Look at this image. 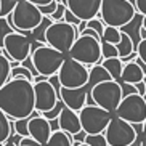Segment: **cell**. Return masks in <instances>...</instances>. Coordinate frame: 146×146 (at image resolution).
I'll list each match as a JSON object with an SVG mask.
<instances>
[{
	"label": "cell",
	"instance_id": "38",
	"mask_svg": "<svg viewBox=\"0 0 146 146\" xmlns=\"http://www.w3.org/2000/svg\"><path fill=\"white\" fill-rule=\"evenodd\" d=\"M64 21L69 23V24H72V26H77L79 27V24L82 23V19H79V18L68 8V10H66V13H64Z\"/></svg>",
	"mask_w": 146,
	"mask_h": 146
},
{
	"label": "cell",
	"instance_id": "4",
	"mask_svg": "<svg viewBox=\"0 0 146 146\" xmlns=\"http://www.w3.org/2000/svg\"><path fill=\"white\" fill-rule=\"evenodd\" d=\"M79 35L80 34H79L77 26H72L66 21H55L48 26L45 39H47V45L68 55Z\"/></svg>",
	"mask_w": 146,
	"mask_h": 146
},
{
	"label": "cell",
	"instance_id": "47",
	"mask_svg": "<svg viewBox=\"0 0 146 146\" xmlns=\"http://www.w3.org/2000/svg\"><path fill=\"white\" fill-rule=\"evenodd\" d=\"M74 146H90V145H87L85 141H74Z\"/></svg>",
	"mask_w": 146,
	"mask_h": 146
},
{
	"label": "cell",
	"instance_id": "49",
	"mask_svg": "<svg viewBox=\"0 0 146 146\" xmlns=\"http://www.w3.org/2000/svg\"><path fill=\"white\" fill-rule=\"evenodd\" d=\"M141 146H146V138H145V137H143V145H141Z\"/></svg>",
	"mask_w": 146,
	"mask_h": 146
},
{
	"label": "cell",
	"instance_id": "54",
	"mask_svg": "<svg viewBox=\"0 0 146 146\" xmlns=\"http://www.w3.org/2000/svg\"><path fill=\"white\" fill-rule=\"evenodd\" d=\"M18 146H19V145H18Z\"/></svg>",
	"mask_w": 146,
	"mask_h": 146
},
{
	"label": "cell",
	"instance_id": "6",
	"mask_svg": "<svg viewBox=\"0 0 146 146\" xmlns=\"http://www.w3.org/2000/svg\"><path fill=\"white\" fill-rule=\"evenodd\" d=\"M31 56H32V63H34L39 76L52 77V76L58 74V71L63 66L68 55L61 53L60 50H56V48L50 47V45H42Z\"/></svg>",
	"mask_w": 146,
	"mask_h": 146
},
{
	"label": "cell",
	"instance_id": "27",
	"mask_svg": "<svg viewBox=\"0 0 146 146\" xmlns=\"http://www.w3.org/2000/svg\"><path fill=\"white\" fill-rule=\"evenodd\" d=\"M29 117H24V119H11V124H13V130L16 135L19 137H31L29 135Z\"/></svg>",
	"mask_w": 146,
	"mask_h": 146
},
{
	"label": "cell",
	"instance_id": "39",
	"mask_svg": "<svg viewBox=\"0 0 146 146\" xmlns=\"http://www.w3.org/2000/svg\"><path fill=\"white\" fill-rule=\"evenodd\" d=\"M120 87H122V93H124V96H129V95H133V93H138L137 87L132 85V84H127V82H122L119 80Z\"/></svg>",
	"mask_w": 146,
	"mask_h": 146
},
{
	"label": "cell",
	"instance_id": "44",
	"mask_svg": "<svg viewBox=\"0 0 146 146\" xmlns=\"http://www.w3.org/2000/svg\"><path fill=\"white\" fill-rule=\"evenodd\" d=\"M141 145H143V138L140 137V135H138L137 140H135V141H133L132 145H129V146H141Z\"/></svg>",
	"mask_w": 146,
	"mask_h": 146
},
{
	"label": "cell",
	"instance_id": "36",
	"mask_svg": "<svg viewBox=\"0 0 146 146\" xmlns=\"http://www.w3.org/2000/svg\"><path fill=\"white\" fill-rule=\"evenodd\" d=\"M66 10H68V5H64L63 2H58V8H56V11L50 18H52L53 21H64Z\"/></svg>",
	"mask_w": 146,
	"mask_h": 146
},
{
	"label": "cell",
	"instance_id": "42",
	"mask_svg": "<svg viewBox=\"0 0 146 146\" xmlns=\"http://www.w3.org/2000/svg\"><path fill=\"white\" fill-rule=\"evenodd\" d=\"M135 87H137V90H138V95L145 96V93H146V84H145V80H141V82H138V84H135Z\"/></svg>",
	"mask_w": 146,
	"mask_h": 146
},
{
	"label": "cell",
	"instance_id": "17",
	"mask_svg": "<svg viewBox=\"0 0 146 146\" xmlns=\"http://www.w3.org/2000/svg\"><path fill=\"white\" fill-rule=\"evenodd\" d=\"M56 124H58V129L68 132L69 135H79L82 130V124H80V117H79V112L71 109V108L64 106L63 111H61L60 117L56 119Z\"/></svg>",
	"mask_w": 146,
	"mask_h": 146
},
{
	"label": "cell",
	"instance_id": "20",
	"mask_svg": "<svg viewBox=\"0 0 146 146\" xmlns=\"http://www.w3.org/2000/svg\"><path fill=\"white\" fill-rule=\"evenodd\" d=\"M104 80H114L111 77V74L108 72L104 69L103 64H95V66H90V79H88V85L93 88L96 84L100 82H104Z\"/></svg>",
	"mask_w": 146,
	"mask_h": 146
},
{
	"label": "cell",
	"instance_id": "40",
	"mask_svg": "<svg viewBox=\"0 0 146 146\" xmlns=\"http://www.w3.org/2000/svg\"><path fill=\"white\" fill-rule=\"evenodd\" d=\"M137 52H138V56H140V58H141V60L146 63V39H143L141 42L138 43Z\"/></svg>",
	"mask_w": 146,
	"mask_h": 146
},
{
	"label": "cell",
	"instance_id": "3",
	"mask_svg": "<svg viewBox=\"0 0 146 146\" xmlns=\"http://www.w3.org/2000/svg\"><path fill=\"white\" fill-rule=\"evenodd\" d=\"M68 56L88 68L95 64H101L104 60L103 53H101V42L92 35H79L72 48L69 50Z\"/></svg>",
	"mask_w": 146,
	"mask_h": 146
},
{
	"label": "cell",
	"instance_id": "50",
	"mask_svg": "<svg viewBox=\"0 0 146 146\" xmlns=\"http://www.w3.org/2000/svg\"><path fill=\"white\" fill-rule=\"evenodd\" d=\"M61 2H63V3H64V5H66V3H68V0H61Z\"/></svg>",
	"mask_w": 146,
	"mask_h": 146
},
{
	"label": "cell",
	"instance_id": "5",
	"mask_svg": "<svg viewBox=\"0 0 146 146\" xmlns=\"http://www.w3.org/2000/svg\"><path fill=\"white\" fill-rule=\"evenodd\" d=\"M90 98L93 104H98L100 108L116 114L117 108L124 98V93H122V87L117 80H104L96 84L92 88Z\"/></svg>",
	"mask_w": 146,
	"mask_h": 146
},
{
	"label": "cell",
	"instance_id": "41",
	"mask_svg": "<svg viewBox=\"0 0 146 146\" xmlns=\"http://www.w3.org/2000/svg\"><path fill=\"white\" fill-rule=\"evenodd\" d=\"M135 8H137L138 13L146 15V0H137L135 2Z\"/></svg>",
	"mask_w": 146,
	"mask_h": 146
},
{
	"label": "cell",
	"instance_id": "18",
	"mask_svg": "<svg viewBox=\"0 0 146 146\" xmlns=\"http://www.w3.org/2000/svg\"><path fill=\"white\" fill-rule=\"evenodd\" d=\"M145 72H143V69L140 68L137 61H130L127 64H124V69H122V76H120V80L122 82H127V84H138V82L145 80Z\"/></svg>",
	"mask_w": 146,
	"mask_h": 146
},
{
	"label": "cell",
	"instance_id": "11",
	"mask_svg": "<svg viewBox=\"0 0 146 146\" xmlns=\"http://www.w3.org/2000/svg\"><path fill=\"white\" fill-rule=\"evenodd\" d=\"M116 116L127 120L130 124H143L146 120V101L141 95L133 93L129 96H124L119 108L116 111Z\"/></svg>",
	"mask_w": 146,
	"mask_h": 146
},
{
	"label": "cell",
	"instance_id": "9",
	"mask_svg": "<svg viewBox=\"0 0 146 146\" xmlns=\"http://www.w3.org/2000/svg\"><path fill=\"white\" fill-rule=\"evenodd\" d=\"M60 84L64 88H79L88 84L90 79V68L76 61L71 56H66L63 66L58 71Z\"/></svg>",
	"mask_w": 146,
	"mask_h": 146
},
{
	"label": "cell",
	"instance_id": "21",
	"mask_svg": "<svg viewBox=\"0 0 146 146\" xmlns=\"http://www.w3.org/2000/svg\"><path fill=\"white\" fill-rule=\"evenodd\" d=\"M47 146H74V138L64 130H53L52 137L48 140Z\"/></svg>",
	"mask_w": 146,
	"mask_h": 146
},
{
	"label": "cell",
	"instance_id": "22",
	"mask_svg": "<svg viewBox=\"0 0 146 146\" xmlns=\"http://www.w3.org/2000/svg\"><path fill=\"white\" fill-rule=\"evenodd\" d=\"M101 64L104 66L108 72L111 74V77L114 80L119 82L120 80V76H122V69H124V63L120 58H108V60H103Z\"/></svg>",
	"mask_w": 146,
	"mask_h": 146
},
{
	"label": "cell",
	"instance_id": "32",
	"mask_svg": "<svg viewBox=\"0 0 146 146\" xmlns=\"http://www.w3.org/2000/svg\"><path fill=\"white\" fill-rule=\"evenodd\" d=\"M11 32H15L13 27L10 26V23L8 19H7V16L2 18L0 16V48H3L5 45V37L8 34H11Z\"/></svg>",
	"mask_w": 146,
	"mask_h": 146
},
{
	"label": "cell",
	"instance_id": "30",
	"mask_svg": "<svg viewBox=\"0 0 146 146\" xmlns=\"http://www.w3.org/2000/svg\"><path fill=\"white\" fill-rule=\"evenodd\" d=\"M101 53H103V58H119V50L114 43H109L106 40H101Z\"/></svg>",
	"mask_w": 146,
	"mask_h": 146
},
{
	"label": "cell",
	"instance_id": "26",
	"mask_svg": "<svg viewBox=\"0 0 146 146\" xmlns=\"http://www.w3.org/2000/svg\"><path fill=\"white\" fill-rule=\"evenodd\" d=\"M10 77H11V61L3 53H0V88L10 80Z\"/></svg>",
	"mask_w": 146,
	"mask_h": 146
},
{
	"label": "cell",
	"instance_id": "25",
	"mask_svg": "<svg viewBox=\"0 0 146 146\" xmlns=\"http://www.w3.org/2000/svg\"><path fill=\"white\" fill-rule=\"evenodd\" d=\"M52 23H55L50 16H43V21L40 23V26H37L32 32L29 34V37L32 40H39V42H43V43H47V39H45V32H47L48 26L52 24Z\"/></svg>",
	"mask_w": 146,
	"mask_h": 146
},
{
	"label": "cell",
	"instance_id": "46",
	"mask_svg": "<svg viewBox=\"0 0 146 146\" xmlns=\"http://www.w3.org/2000/svg\"><path fill=\"white\" fill-rule=\"evenodd\" d=\"M141 135L146 138V120L143 122V125H141Z\"/></svg>",
	"mask_w": 146,
	"mask_h": 146
},
{
	"label": "cell",
	"instance_id": "53",
	"mask_svg": "<svg viewBox=\"0 0 146 146\" xmlns=\"http://www.w3.org/2000/svg\"><path fill=\"white\" fill-rule=\"evenodd\" d=\"M145 84H146V77H145Z\"/></svg>",
	"mask_w": 146,
	"mask_h": 146
},
{
	"label": "cell",
	"instance_id": "8",
	"mask_svg": "<svg viewBox=\"0 0 146 146\" xmlns=\"http://www.w3.org/2000/svg\"><path fill=\"white\" fill-rule=\"evenodd\" d=\"M79 117H80L82 130L87 135H96V133H104L114 114L100 108L98 104H85V108L79 111Z\"/></svg>",
	"mask_w": 146,
	"mask_h": 146
},
{
	"label": "cell",
	"instance_id": "37",
	"mask_svg": "<svg viewBox=\"0 0 146 146\" xmlns=\"http://www.w3.org/2000/svg\"><path fill=\"white\" fill-rule=\"evenodd\" d=\"M56 8H58V2H52V3H48V5H40L39 10H40V13L43 15V16H52L53 13L56 11Z\"/></svg>",
	"mask_w": 146,
	"mask_h": 146
},
{
	"label": "cell",
	"instance_id": "52",
	"mask_svg": "<svg viewBox=\"0 0 146 146\" xmlns=\"http://www.w3.org/2000/svg\"><path fill=\"white\" fill-rule=\"evenodd\" d=\"M143 98H145V101H146V93H145V96H143Z\"/></svg>",
	"mask_w": 146,
	"mask_h": 146
},
{
	"label": "cell",
	"instance_id": "45",
	"mask_svg": "<svg viewBox=\"0 0 146 146\" xmlns=\"http://www.w3.org/2000/svg\"><path fill=\"white\" fill-rule=\"evenodd\" d=\"M77 29H79V34H80L82 31H85V29H87V21H82L80 24H79V27H77Z\"/></svg>",
	"mask_w": 146,
	"mask_h": 146
},
{
	"label": "cell",
	"instance_id": "13",
	"mask_svg": "<svg viewBox=\"0 0 146 146\" xmlns=\"http://www.w3.org/2000/svg\"><path fill=\"white\" fill-rule=\"evenodd\" d=\"M35 88V111H39L40 114L45 111H50L52 108L56 106L60 95L55 90V87L47 80L42 82H35L34 84Z\"/></svg>",
	"mask_w": 146,
	"mask_h": 146
},
{
	"label": "cell",
	"instance_id": "15",
	"mask_svg": "<svg viewBox=\"0 0 146 146\" xmlns=\"http://www.w3.org/2000/svg\"><path fill=\"white\" fill-rule=\"evenodd\" d=\"M53 129H52V122L40 114L39 111H34L31 114L29 119V135L32 138H35L42 146H47L48 140L52 137Z\"/></svg>",
	"mask_w": 146,
	"mask_h": 146
},
{
	"label": "cell",
	"instance_id": "14",
	"mask_svg": "<svg viewBox=\"0 0 146 146\" xmlns=\"http://www.w3.org/2000/svg\"><path fill=\"white\" fill-rule=\"evenodd\" d=\"M90 92H92V87L88 84L84 87H79V88H64V87H61L60 98L64 101V104L68 108H71V109L79 112L82 108H85L87 100L90 98Z\"/></svg>",
	"mask_w": 146,
	"mask_h": 146
},
{
	"label": "cell",
	"instance_id": "33",
	"mask_svg": "<svg viewBox=\"0 0 146 146\" xmlns=\"http://www.w3.org/2000/svg\"><path fill=\"white\" fill-rule=\"evenodd\" d=\"M18 3H19V0H0V16L5 18L11 15Z\"/></svg>",
	"mask_w": 146,
	"mask_h": 146
},
{
	"label": "cell",
	"instance_id": "43",
	"mask_svg": "<svg viewBox=\"0 0 146 146\" xmlns=\"http://www.w3.org/2000/svg\"><path fill=\"white\" fill-rule=\"evenodd\" d=\"M27 2H31V3L37 5V7H40V5H48V3H52V2H55V0H27Z\"/></svg>",
	"mask_w": 146,
	"mask_h": 146
},
{
	"label": "cell",
	"instance_id": "28",
	"mask_svg": "<svg viewBox=\"0 0 146 146\" xmlns=\"http://www.w3.org/2000/svg\"><path fill=\"white\" fill-rule=\"evenodd\" d=\"M120 39H122V31H120L119 27H114V26H106V27H104L103 40L117 45V43L120 42Z\"/></svg>",
	"mask_w": 146,
	"mask_h": 146
},
{
	"label": "cell",
	"instance_id": "2",
	"mask_svg": "<svg viewBox=\"0 0 146 146\" xmlns=\"http://www.w3.org/2000/svg\"><path fill=\"white\" fill-rule=\"evenodd\" d=\"M137 15V8L130 0H103L100 18L106 26L124 27Z\"/></svg>",
	"mask_w": 146,
	"mask_h": 146
},
{
	"label": "cell",
	"instance_id": "10",
	"mask_svg": "<svg viewBox=\"0 0 146 146\" xmlns=\"http://www.w3.org/2000/svg\"><path fill=\"white\" fill-rule=\"evenodd\" d=\"M138 135L140 133L135 129V125L117 117L116 114L104 130V137H106L109 146H129L137 140Z\"/></svg>",
	"mask_w": 146,
	"mask_h": 146
},
{
	"label": "cell",
	"instance_id": "19",
	"mask_svg": "<svg viewBox=\"0 0 146 146\" xmlns=\"http://www.w3.org/2000/svg\"><path fill=\"white\" fill-rule=\"evenodd\" d=\"M143 18H145V15H141V13H138V11H137L135 18H133L129 24H125L124 27H120V31H122V32H125V34L130 35V39L133 40V43H135V48H138V43L143 40L141 39Z\"/></svg>",
	"mask_w": 146,
	"mask_h": 146
},
{
	"label": "cell",
	"instance_id": "34",
	"mask_svg": "<svg viewBox=\"0 0 146 146\" xmlns=\"http://www.w3.org/2000/svg\"><path fill=\"white\" fill-rule=\"evenodd\" d=\"M64 106H66L64 101L60 98V100H58V103H56V106L52 108L50 111L42 112V116L45 117V119H48V120H56L58 117H60V114H61V111H63V108H64Z\"/></svg>",
	"mask_w": 146,
	"mask_h": 146
},
{
	"label": "cell",
	"instance_id": "48",
	"mask_svg": "<svg viewBox=\"0 0 146 146\" xmlns=\"http://www.w3.org/2000/svg\"><path fill=\"white\" fill-rule=\"evenodd\" d=\"M143 27L146 29V15H145V18H143Z\"/></svg>",
	"mask_w": 146,
	"mask_h": 146
},
{
	"label": "cell",
	"instance_id": "1",
	"mask_svg": "<svg viewBox=\"0 0 146 146\" xmlns=\"http://www.w3.org/2000/svg\"><path fill=\"white\" fill-rule=\"evenodd\" d=\"M0 109L10 119H24L35 111V88L29 79H10L0 88Z\"/></svg>",
	"mask_w": 146,
	"mask_h": 146
},
{
	"label": "cell",
	"instance_id": "23",
	"mask_svg": "<svg viewBox=\"0 0 146 146\" xmlns=\"http://www.w3.org/2000/svg\"><path fill=\"white\" fill-rule=\"evenodd\" d=\"M13 133L15 130H13L11 119L0 109V143H7Z\"/></svg>",
	"mask_w": 146,
	"mask_h": 146
},
{
	"label": "cell",
	"instance_id": "24",
	"mask_svg": "<svg viewBox=\"0 0 146 146\" xmlns=\"http://www.w3.org/2000/svg\"><path fill=\"white\" fill-rule=\"evenodd\" d=\"M116 47H117V50H119V58H125V56H129L130 53L137 52L133 40L130 39V35L125 34V32H122V39H120V42L117 43Z\"/></svg>",
	"mask_w": 146,
	"mask_h": 146
},
{
	"label": "cell",
	"instance_id": "31",
	"mask_svg": "<svg viewBox=\"0 0 146 146\" xmlns=\"http://www.w3.org/2000/svg\"><path fill=\"white\" fill-rule=\"evenodd\" d=\"M21 77L29 79V80L34 82V74L31 72L27 68H24L23 64L16 66V68H11V77L10 79H21Z\"/></svg>",
	"mask_w": 146,
	"mask_h": 146
},
{
	"label": "cell",
	"instance_id": "29",
	"mask_svg": "<svg viewBox=\"0 0 146 146\" xmlns=\"http://www.w3.org/2000/svg\"><path fill=\"white\" fill-rule=\"evenodd\" d=\"M84 141L90 146H109L104 133H96V135H85Z\"/></svg>",
	"mask_w": 146,
	"mask_h": 146
},
{
	"label": "cell",
	"instance_id": "51",
	"mask_svg": "<svg viewBox=\"0 0 146 146\" xmlns=\"http://www.w3.org/2000/svg\"><path fill=\"white\" fill-rule=\"evenodd\" d=\"M0 146H5V143H0Z\"/></svg>",
	"mask_w": 146,
	"mask_h": 146
},
{
	"label": "cell",
	"instance_id": "35",
	"mask_svg": "<svg viewBox=\"0 0 146 146\" xmlns=\"http://www.w3.org/2000/svg\"><path fill=\"white\" fill-rule=\"evenodd\" d=\"M87 27H92V29H95L100 35H101V37H103V32H104V27H106V24H104V21L98 16V18H93V19H90V21H87Z\"/></svg>",
	"mask_w": 146,
	"mask_h": 146
},
{
	"label": "cell",
	"instance_id": "16",
	"mask_svg": "<svg viewBox=\"0 0 146 146\" xmlns=\"http://www.w3.org/2000/svg\"><path fill=\"white\" fill-rule=\"evenodd\" d=\"M103 0H68V8L72 11L79 19L90 21L100 16Z\"/></svg>",
	"mask_w": 146,
	"mask_h": 146
},
{
	"label": "cell",
	"instance_id": "12",
	"mask_svg": "<svg viewBox=\"0 0 146 146\" xmlns=\"http://www.w3.org/2000/svg\"><path fill=\"white\" fill-rule=\"evenodd\" d=\"M5 52L8 53L10 61H23L32 55V39L23 32H11L5 37Z\"/></svg>",
	"mask_w": 146,
	"mask_h": 146
},
{
	"label": "cell",
	"instance_id": "7",
	"mask_svg": "<svg viewBox=\"0 0 146 146\" xmlns=\"http://www.w3.org/2000/svg\"><path fill=\"white\" fill-rule=\"evenodd\" d=\"M11 18H13V26L16 27V31L26 35H29L43 21V15L40 13L39 7L27 0H19V3L11 13Z\"/></svg>",
	"mask_w": 146,
	"mask_h": 146
}]
</instances>
